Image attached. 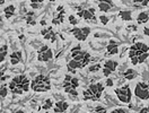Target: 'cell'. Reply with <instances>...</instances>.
I'll return each instance as SVG.
<instances>
[{
  "label": "cell",
  "mask_w": 149,
  "mask_h": 113,
  "mask_svg": "<svg viewBox=\"0 0 149 113\" xmlns=\"http://www.w3.org/2000/svg\"><path fill=\"white\" fill-rule=\"evenodd\" d=\"M8 86L14 95H22L24 93H27L31 89V83L26 75H19L14 77Z\"/></svg>",
  "instance_id": "cell-1"
},
{
  "label": "cell",
  "mask_w": 149,
  "mask_h": 113,
  "mask_svg": "<svg viewBox=\"0 0 149 113\" xmlns=\"http://www.w3.org/2000/svg\"><path fill=\"white\" fill-rule=\"evenodd\" d=\"M104 91V85L103 83H97V84H92L88 86L87 89H85L83 92L85 101H100L101 96Z\"/></svg>",
  "instance_id": "cell-2"
},
{
  "label": "cell",
  "mask_w": 149,
  "mask_h": 113,
  "mask_svg": "<svg viewBox=\"0 0 149 113\" xmlns=\"http://www.w3.org/2000/svg\"><path fill=\"white\" fill-rule=\"evenodd\" d=\"M31 88L36 93H44L51 89V82L47 76L38 75L31 82Z\"/></svg>",
  "instance_id": "cell-3"
},
{
  "label": "cell",
  "mask_w": 149,
  "mask_h": 113,
  "mask_svg": "<svg viewBox=\"0 0 149 113\" xmlns=\"http://www.w3.org/2000/svg\"><path fill=\"white\" fill-rule=\"evenodd\" d=\"M70 53H71V58H72L74 60H76V61L80 62L84 68L87 66V65L89 63V61H91V54H89L87 51H83L80 44H78V45H76V47H72V49L70 50Z\"/></svg>",
  "instance_id": "cell-4"
},
{
  "label": "cell",
  "mask_w": 149,
  "mask_h": 113,
  "mask_svg": "<svg viewBox=\"0 0 149 113\" xmlns=\"http://www.w3.org/2000/svg\"><path fill=\"white\" fill-rule=\"evenodd\" d=\"M114 93L116 94L118 98L120 100L122 103H130L131 97H132V93H131L130 86L129 85H124L121 88H115Z\"/></svg>",
  "instance_id": "cell-5"
},
{
  "label": "cell",
  "mask_w": 149,
  "mask_h": 113,
  "mask_svg": "<svg viewBox=\"0 0 149 113\" xmlns=\"http://www.w3.org/2000/svg\"><path fill=\"white\" fill-rule=\"evenodd\" d=\"M134 95L142 100V101H146L149 100V85L145 82H139L138 84L136 85V88H134Z\"/></svg>",
  "instance_id": "cell-6"
},
{
  "label": "cell",
  "mask_w": 149,
  "mask_h": 113,
  "mask_svg": "<svg viewBox=\"0 0 149 113\" xmlns=\"http://www.w3.org/2000/svg\"><path fill=\"white\" fill-rule=\"evenodd\" d=\"M53 58L52 50L47 45H42L37 50V60L42 62H49Z\"/></svg>",
  "instance_id": "cell-7"
},
{
  "label": "cell",
  "mask_w": 149,
  "mask_h": 113,
  "mask_svg": "<svg viewBox=\"0 0 149 113\" xmlns=\"http://www.w3.org/2000/svg\"><path fill=\"white\" fill-rule=\"evenodd\" d=\"M78 17L84 18L86 22H91L93 24H96L97 18L95 16V8H89V9H81L80 7L78 8Z\"/></svg>",
  "instance_id": "cell-8"
},
{
  "label": "cell",
  "mask_w": 149,
  "mask_h": 113,
  "mask_svg": "<svg viewBox=\"0 0 149 113\" xmlns=\"http://www.w3.org/2000/svg\"><path fill=\"white\" fill-rule=\"evenodd\" d=\"M130 50H133V51H134L136 57H139L140 54H142V53L149 52V47L147 44L142 43V42H136L134 44H132L130 47Z\"/></svg>",
  "instance_id": "cell-9"
},
{
  "label": "cell",
  "mask_w": 149,
  "mask_h": 113,
  "mask_svg": "<svg viewBox=\"0 0 149 113\" xmlns=\"http://www.w3.org/2000/svg\"><path fill=\"white\" fill-rule=\"evenodd\" d=\"M71 77H72L71 75H67V76H65V80H63V84H62V86H63V88H65V92L67 93V94L77 96V95H78V93H77V89H76L74 86L71 85V83H70V80H71Z\"/></svg>",
  "instance_id": "cell-10"
},
{
  "label": "cell",
  "mask_w": 149,
  "mask_h": 113,
  "mask_svg": "<svg viewBox=\"0 0 149 113\" xmlns=\"http://www.w3.org/2000/svg\"><path fill=\"white\" fill-rule=\"evenodd\" d=\"M119 53V43L115 42L114 40H110L107 47H106V57L114 56Z\"/></svg>",
  "instance_id": "cell-11"
},
{
  "label": "cell",
  "mask_w": 149,
  "mask_h": 113,
  "mask_svg": "<svg viewBox=\"0 0 149 113\" xmlns=\"http://www.w3.org/2000/svg\"><path fill=\"white\" fill-rule=\"evenodd\" d=\"M83 68H84L83 65H81L80 62L74 60V59H70V60H68V62H67V69H68L69 73L74 74L77 69H83Z\"/></svg>",
  "instance_id": "cell-12"
},
{
  "label": "cell",
  "mask_w": 149,
  "mask_h": 113,
  "mask_svg": "<svg viewBox=\"0 0 149 113\" xmlns=\"http://www.w3.org/2000/svg\"><path fill=\"white\" fill-rule=\"evenodd\" d=\"M69 32H70V33L74 36V38H76V40H78V41H86V40H87V36L83 33L81 27L80 28L74 27V28H71Z\"/></svg>",
  "instance_id": "cell-13"
},
{
  "label": "cell",
  "mask_w": 149,
  "mask_h": 113,
  "mask_svg": "<svg viewBox=\"0 0 149 113\" xmlns=\"http://www.w3.org/2000/svg\"><path fill=\"white\" fill-rule=\"evenodd\" d=\"M41 34L43 35L44 40H50L51 42H54L56 41V33L52 31V27H47L42 29L41 31Z\"/></svg>",
  "instance_id": "cell-14"
},
{
  "label": "cell",
  "mask_w": 149,
  "mask_h": 113,
  "mask_svg": "<svg viewBox=\"0 0 149 113\" xmlns=\"http://www.w3.org/2000/svg\"><path fill=\"white\" fill-rule=\"evenodd\" d=\"M68 107H69V104L65 101H59L54 104L53 111H54V113H63L68 110Z\"/></svg>",
  "instance_id": "cell-15"
},
{
  "label": "cell",
  "mask_w": 149,
  "mask_h": 113,
  "mask_svg": "<svg viewBox=\"0 0 149 113\" xmlns=\"http://www.w3.org/2000/svg\"><path fill=\"white\" fill-rule=\"evenodd\" d=\"M22 61H23V52L22 51H16V52H13L10 54V63L13 66L18 65Z\"/></svg>",
  "instance_id": "cell-16"
},
{
  "label": "cell",
  "mask_w": 149,
  "mask_h": 113,
  "mask_svg": "<svg viewBox=\"0 0 149 113\" xmlns=\"http://www.w3.org/2000/svg\"><path fill=\"white\" fill-rule=\"evenodd\" d=\"M113 7H114L113 1H101V2H98V9L101 10L102 13H107Z\"/></svg>",
  "instance_id": "cell-17"
},
{
  "label": "cell",
  "mask_w": 149,
  "mask_h": 113,
  "mask_svg": "<svg viewBox=\"0 0 149 113\" xmlns=\"http://www.w3.org/2000/svg\"><path fill=\"white\" fill-rule=\"evenodd\" d=\"M36 14L35 13H33V11H28L27 14H26V16H25V22H26V24L27 25H35L36 24Z\"/></svg>",
  "instance_id": "cell-18"
},
{
  "label": "cell",
  "mask_w": 149,
  "mask_h": 113,
  "mask_svg": "<svg viewBox=\"0 0 149 113\" xmlns=\"http://www.w3.org/2000/svg\"><path fill=\"white\" fill-rule=\"evenodd\" d=\"M118 66H119V62H118V61H114V60H106V61L104 62L103 68H106V69H109L111 73H114L115 69L118 68Z\"/></svg>",
  "instance_id": "cell-19"
},
{
  "label": "cell",
  "mask_w": 149,
  "mask_h": 113,
  "mask_svg": "<svg viewBox=\"0 0 149 113\" xmlns=\"http://www.w3.org/2000/svg\"><path fill=\"white\" fill-rule=\"evenodd\" d=\"M137 76H138V73H137L134 69H132V68L127 69V70L123 73V77H124L127 80H132V79H134Z\"/></svg>",
  "instance_id": "cell-20"
},
{
  "label": "cell",
  "mask_w": 149,
  "mask_h": 113,
  "mask_svg": "<svg viewBox=\"0 0 149 113\" xmlns=\"http://www.w3.org/2000/svg\"><path fill=\"white\" fill-rule=\"evenodd\" d=\"M65 10H60L59 14H56L54 16V18L52 19V24L53 25H58V24H61L65 22Z\"/></svg>",
  "instance_id": "cell-21"
},
{
  "label": "cell",
  "mask_w": 149,
  "mask_h": 113,
  "mask_svg": "<svg viewBox=\"0 0 149 113\" xmlns=\"http://www.w3.org/2000/svg\"><path fill=\"white\" fill-rule=\"evenodd\" d=\"M15 5H9V6H7L5 9H3V14H5V16H6V18L7 19H10L14 15H15Z\"/></svg>",
  "instance_id": "cell-22"
},
{
  "label": "cell",
  "mask_w": 149,
  "mask_h": 113,
  "mask_svg": "<svg viewBox=\"0 0 149 113\" xmlns=\"http://www.w3.org/2000/svg\"><path fill=\"white\" fill-rule=\"evenodd\" d=\"M119 16L123 22H131L132 20V13L130 10H122L119 13Z\"/></svg>",
  "instance_id": "cell-23"
},
{
  "label": "cell",
  "mask_w": 149,
  "mask_h": 113,
  "mask_svg": "<svg viewBox=\"0 0 149 113\" xmlns=\"http://www.w3.org/2000/svg\"><path fill=\"white\" fill-rule=\"evenodd\" d=\"M148 20L149 15L147 13H145V11L140 13L139 15H138V17H137V23L138 24H146V23H148Z\"/></svg>",
  "instance_id": "cell-24"
},
{
  "label": "cell",
  "mask_w": 149,
  "mask_h": 113,
  "mask_svg": "<svg viewBox=\"0 0 149 113\" xmlns=\"http://www.w3.org/2000/svg\"><path fill=\"white\" fill-rule=\"evenodd\" d=\"M8 50V47L7 45H2L1 49H0V62L2 63L3 61H5V59H6V56H7V51Z\"/></svg>",
  "instance_id": "cell-25"
},
{
  "label": "cell",
  "mask_w": 149,
  "mask_h": 113,
  "mask_svg": "<svg viewBox=\"0 0 149 113\" xmlns=\"http://www.w3.org/2000/svg\"><path fill=\"white\" fill-rule=\"evenodd\" d=\"M53 105H54V104H53V101H52L51 98H47V100L44 101V103H43V105H42V110L49 111Z\"/></svg>",
  "instance_id": "cell-26"
},
{
  "label": "cell",
  "mask_w": 149,
  "mask_h": 113,
  "mask_svg": "<svg viewBox=\"0 0 149 113\" xmlns=\"http://www.w3.org/2000/svg\"><path fill=\"white\" fill-rule=\"evenodd\" d=\"M31 7L33 9H40L43 7V1H31Z\"/></svg>",
  "instance_id": "cell-27"
},
{
  "label": "cell",
  "mask_w": 149,
  "mask_h": 113,
  "mask_svg": "<svg viewBox=\"0 0 149 113\" xmlns=\"http://www.w3.org/2000/svg\"><path fill=\"white\" fill-rule=\"evenodd\" d=\"M0 93H1V98H5L7 94H8V88H7V85L2 84L0 86Z\"/></svg>",
  "instance_id": "cell-28"
},
{
  "label": "cell",
  "mask_w": 149,
  "mask_h": 113,
  "mask_svg": "<svg viewBox=\"0 0 149 113\" xmlns=\"http://www.w3.org/2000/svg\"><path fill=\"white\" fill-rule=\"evenodd\" d=\"M149 57V52H147V53H142V54H140L139 57H138V62L139 63H143L145 61H146V59Z\"/></svg>",
  "instance_id": "cell-29"
},
{
  "label": "cell",
  "mask_w": 149,
  "mask_h": 113,
  "mask_svg": "<svg viewBox=\"0 0 149 113\" xmlns=\"http://www.w3.org/2000/svg\"><path fill=\"white\" fill-rule=\"evenodd\" d=\"M70 83H71V85L74 86L76 89L78 88V86H79V80H78V78H77V77H71Z\"/></svg>",
  "instance_id": "cell-30"
},
{
  "label": "cell",
  "mask_w": 149,
  "mask_h": 113,
  "mask_svg": "<svg viewBox=\"0 0 149 113\" xmlns=\"http://www.w3.org/2000/svg\"><path fill=\"white\" fill-rule=\"evenodd\" d=\"M95 113H107L106 109L102 106V105H97L96 109H95Z\"/></svg>",
  "instance_id": "cell-31"
},
{
  "label": "cell",
  "mask_w": 149,
  "mask_h": 113,
  "mask_svg": "<svg viewBox=\"0 0 149 113\" xmlns=\"http://www.w3.org/2000/svg\"><path fill=\"white\" fill-rule=\"evenodd\" d=\"M101 69V65H93V66H91L89 68H88V70L91 71V73H94V71H98Z\"/></svg>",
  "instance_id": "cell-32"
},
{
  "label": "cell",
  "mask_w": 149,
  "mask_h": 113,
  "mask_svg": "<svg viewBox=\"0 0 149 113\" xmlns=\"http://www.w3.org/2000/svg\"><path fill=\"white\" fill-rule=\"evenodd\" d=\"M69 23H70L71 25H77V24H78V19L76 18L74 15H70V16H69Z\"/></svg>",
  "instance_id": "cell-33"
},
{
  "label": "cell",
  "mask_w": 149,
  "mask_h": 113,
  "mask_svg": "<svg viewBox=\"0 0 149 113\" xmlns=\"http://www.w3.org/2000/svg\"><path fill=\"white\" fill-rule=\"evenodd\" d=\"M100 19H101L102 24H104V25H106V24L109 23V20H110V17H107V16H104V15H102V16L100 17Z\"/></svg>",
  "instance_id": "cell-34"
},
{
  "label": "cell",
  "mask_w": 149,
  "mask_h": 113,
  "mask_svg": "<svg viewBox=\"0 0 149 113\" xmlns=\"http://www.w3.org/2000/svg\"><path fill=\"white\" fill-rule=\"evenodd\" d=\"M105 86H107V87H112V86H114V83H113V80H112L110 77L106 79V82H105Z\"/></svg>",
  "instance_id": "cell-35"
},
{
  "label": "cell",
  "mask_w": 149,
  "mask_h": 113,
  "mask_svg": "<svg viewBox=\"0 0 149 113\" xmlns=\"http://www.w3.org/2000/svg\"><path fill=\"white\" fill-rule=\"evenodd\" d=\"M143 34L145 35H147V36H149V27H143Z\"/></svg>",
  "instance_id": "cell-36"
},
{
  "label": "cell",
  "mask_w": 149,
  "mask_h": 113,
  "mask_svg": "<svg viewBox=\"0 0 149 113\" xmlns=\"http://www.w3.org/2000/svg\"><path fill=\"white\" fill-rule=\"evenodd\" d=\"M140 3H141V6H147L149 3L148 0H145V1H140Z\"/></svg>",
  "instance_id": "cell-37"
},
{
  "label": "cell",
  "mask_w": 149,
  "mask_h": 113,
  "mask_svg": "<svg viewBox=\"0 0 149 113\" xmlns=\"http://www.w3.org/2000/svg\"><path fill=\"white\" fill-rule=\"evenodd\" d=\"M40 24L44 26V25H47V20H44V19H43V20H41V22H40Z\"/></svg>",
  "instance_id": "cell-38"
},
{
  "label": "cell",
  "mask_w": 149,
  "mask_h": 113,
  "mask_svg": "<svg viewBox=\"0 0 149 113\" xmlns=\"http://www.w3.org/2000/svg\"><path fill=\"white\" fill-rule=\"evenodd\" d=\"M14 113H25V112H24V111H23V110H17V111H16V112H14Z\"/></svg>",
  "instance_id": "cell-39"
},
{
  "label": "cell",
  "mask_w": 149,
  "mask_h": 113,
  "mask_svg": "<svg viewBox=\"0 0 149 113\" xmlns=\"http://www.w3.org/2000/svg\"><path fill=\"white\" fill-rule=\"evenodd\" d=\"M147 109H148V112H149V106H148V107H147Z\"/></svg>",
  "instance_id": "cell-40"
},
{
  "label": "cell",
  "mask_w": 149,
  "mask_h": 113,
  "mask_svg": "<svg viewBox=\"0 0 149 113\" xmlns=\"http://www.w3.org/2000/svg\"><path fill=\"white\" fill-rule=\"evenodd\" d=\"M45 113H49V112H45Z\"/></svg>",
  "instance_id": "cell-41"
},
{
  "label": "cell",
  "mask_w": 149,
  "mask_h": 113,
  "mask_svg": "<svg viewBox=\"0 0 149 113\" xmlns=\"http://www.w3.org/2000/svg\"><path fill=\"white\" fill-rule=\"evenodd\" d=\"M148 113H149V112H148Z\"/></svg>",
  "instance_id": "cell-42"
}]
</instances>
